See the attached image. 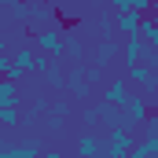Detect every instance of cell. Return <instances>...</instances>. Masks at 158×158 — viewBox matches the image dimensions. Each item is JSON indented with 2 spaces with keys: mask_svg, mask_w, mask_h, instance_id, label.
Returning a JSON list of instances; mask_svg holds the SVG:
<instances>
[{
  "mask_svg": "<svg viewBox=\"0 0 158 158\" xmlns=\"http://www.w3.org/2000/svg\"><path fill=\"white\" fill-rule=\"evenodd\" d=\"M132 151V132H129V121H118L107 129V140H103V155L110 158H125Z\"/></svg>",
  "mask_w": 158,
  "mask_h": 158,
  "instance_id": "obj_1",
  "label": "cell"
},
{
  "mask_svg": "<svg viewBox=\"0 0 158 158\" xmlns=\"http://www.w3.org/2000/svg\"><path fill=\"white\" fill-rule=\"evenodd\" d=\"M147 118H151V99H147V96H129V103H125V121H129V125H143Z\"/></svg>",
  "mask_w": 158,
  "mask_h": 158,
  "instance_id": "obj_2",
  "label": "cell"
},
{
  "mask_svg": "<svg viewBox=\"0 0 158 158\" xmlns=\"http://www.w3.org/2000/svg\"><path fill=\"white\" fill-rule=\"evenodd\" d=\"M66 88H70L77 99H88V92H92V77H88V70H85V66H74V70L66 74Z\"/></svg>",
  "mask_w": 158,
  "mask_h": 158,
  "instance_id": "obj_3",
  "label": "cell"
},
{
  "mask_svg": "<svg viewBox=\"0 0 158 158\" xmlns=\"http://www.w3.org/2000/svg\"><path fill=\"white\" fill-rule=\"evenodd\" d=\"M129 44L121 48V59H125V66H136V63H143V55H147V44L140 33H132V37H125Z\"/></svg>",
  "mask_w": 158,
  "mask_h": 158,
  "instance_id": "obj_4",
  "label": "cell"
},
{
  "mask_svg": "<svg viewBox=\"0 0 158 158\" xmlns=\"http://www.w3.org/2000/svg\"><path fill=\"white\" fill-rule=\"evenodd\" d=\"M129 96H132V92H129V77H114L110 85H107V92H103V99H110V103H114V107H121V110H125Z\"/></svg>",
  "mask_w": 158,
  "mask_h": 158,
  "instance_id": "obj_5",
  "label": "cell"
},
{
  "mask_svg": "<svg viewBox=\"0 0 158 158\" xmlns=\"http://www.w3.org/2000/svg\"><path fill=\"white\" fill-rule=\"evenodd\" d=\"M140 11H114V26H118L121 37H132V33H140Z\"/></svg>",
  "mask_w": 158,
  "mask_h": 158,
  "instance_id": "obj_6",
  "label": "cell"
},
{
  "mask_svg": "<svg viewBox=\"0 0 158 158\" xmlns=\"http://www.w3.org/2000/svg\"><path fill=\"white\" fill-rule=\"evenodd\" d=\"M118 55H121L118 37H114V40H99V48H96V66H99V70H107V66H110Z\"/></svg>",
  "mask_w": 158,
  "mask_h": 158,
  "instance_id": "obj_7",
  "label": "cell"
},
{
  "mask_svg": "<svg viewBox=\"0 0 158 158\" xmlns=\"http://www.w3.org/2000/svg\"><path fill=\"white\" fill-rule=\"evenodd\" d=\"M140 37H143L147 48H155V52H158V15H155V11H147V15L140 19Z\"/></svg>",
  "mask_w": 158,
  "mask_h": 158,
  "instance_id": "obj_8",
  "label": "cell"
},
{
  "mask_svg": "<svg viewBox=\"0 0 158 158\" xmlns=\"http://www.w3.org/2000/svg\"><path fill=\"white\" fill-rule=\"evenodd\" d=\"M40 52H44V55H52V59H55V55H63V44H66V40L59 37V30H40Z\"/></svg>",
  "mask_w": 158,
  "mask_h": 158,
  "instance_id": "obj_9",
  "label": "cell"
},
{
  "mask_svg": "<svg viewBox=\"0 0 158 158\" xmlns=\"http://www.w3.org/2000/svg\"><path fill=\"white\" fill-rule=\"evenodd\" d=\"M99 151H103V140H99L92 129H85V132H81V140H77V155L92 158V155H99Z\"/></svg>",
  "mask_w": 158,
  "mask_h": 158,
  "instance_id": "obj_10",
  "label": "cell"
},
{
  "mask_svg": "<svg viewBox=\"0 0 158 158\" xmlns=\"http://www.w3.org/2000/svg\"><path fill=\"white\" fill-rule=\"evenodd\" d=\"M7 103H22V88H19V81L0 77V107H7Z\"/></svg>",
  "mask_w": 158,
  "mask_h": 158,
  "instance_id": "obj_11",
  "label": "cell"
},
{
  "mask_svg": "<svg viewBox=\"0 0 158 158\" xmlns=\"http://www.w3.org/2000/svg\"><path fill=\"white\" fill-rule=\"evenodd\" d=\"M0 77L22 81V77H26V70H19V66H15V55H7V52H0Z\"/></svg>",
  "mask_w": 158,
  "mask_h": 158,
  "instance_id": "obj_12",
  "label": "cell"
},
{
  "mask_svg": "<svg viewBox=\"0 0 158 158\" xmlns=\"http://www.w3.org/2000/svg\"><path fill=\"white\" fill-rule=\"evenodd\" d=\"M19 125H22L19 103H7V107H0V129H19Z\"/></svg>",
  "mask_w": 158,
  "mask_h": 158,
  "instance_id": "obj_13",
  "label": "cell"
},
{
  "mask_svg": "<svg viewBox=\"0 0 158 158\" xmlns=\"http://www.w3.org/2000/svg\"><path fill=\"white\" fill-rule=\"evenodd\" d=\"M151 74H155V66H151V63H136V66H129V81H132V85H140V88L151 81Z\"/></svg>",
  "mask_w": 158,
  "mask_h": 158,
  "instance_id": "obj_14",
  "label": "cell"
},
{
  "mask_svg": "<svg viewBox=\"0 0 158 158\" xmlns=\"http://www.w3.org/2000/svg\"><path fill=\"white\" fill-rule=\"evenodd\" d=\"M66 110H70V107H66L63 99H59V103L48 110V132H59V129H63V118H66Z\"/></svg>",
  "mask_w": 158,
  "mask_h": 158,
  "instance_id": "obj_15",
  "label": "cell"
},
{
  "mask_svg": "<svg viewBox=\"0 0 158 158\" xmlns=\"http://www.w3.org/2000/svg\"><path fill=\"white\" fill-rule=\"evenodd\" d=\"M15 66L30 74V70L37 66V52H33V48H19V52H15Z\"/></svg>",
  "mask_w": 158,
  "mask_h": 158,
  "instance_id": "obj_16",
  "label": "cell"
},
{
  "mask_svg": "<svg viewBox=\"0 0 158 158\" xmlns=\"http://www.w3.org/2000/svg\"><path fill=\"white\" fill-rule=\"evenodd\" d=\"M44 81H48V88H66V74H63L55 63H48V70H44Z\"/></svg>",
  "mask_w": 158,
  "mask_h": 158,
  "instance_id": "obj_17",
  "label": "cell"
},
{
  "mask_svg": "<svg viewBox=\"0 0 158 158\" xmlns=\"http://www.w3.org/2000/svg\"><path fill=\"white\" fill-rule=\"evenodd\" d=\"M99 33H103V40H114V37H118V26H114V15H110V11L99 15Z\"/></svg>",
  "mask_w": 158,
  "mask_h": 158,
  "instance_id": "obj_18",
  "label": "cell"
},
{
  "mask_svg": "<svg viewBox=\"0 0 158 158\" xmlns=\"http://www.w3.org/2000/svg\"><path fill=\"white\" fill-rule=\"evenodd\" d=\"M81 121H85V129H96L99 125V107H85L81 110Z\"/></svg>",
  "mask_w": 158,
  "mask_h": 158,
  "instance_id": "obj_19",
  "label": "cell"
},
{
  "mask_svg": "<svg viewBox=\"0 0 158 158\" xmlns=\"http://www.w3.org/2000/svg\"><path fill=\"white\" fill-rule=\"evenodd\" d=\"M63 55H70V59H81V55H85V48H81V40H77V37H70L66 44H63Z\"/></svg>",
  "mask_w": 158,
  "mask_h": 158,
  "instance_id": "obj_20",
  "label": "cell"
},
{
  "mask_svg": "<svg viewBox=\"0 0 158 158\" xmlns=\"http://www.w3.org/2000/svg\"><path fill=\"white\" fill-rule=\"evenodd\" d=\"M110 7H114V11H136L129 0H110Z\"/></svg>",
  "mask_w": 158,
  "mask_h": 158,
  "instance_id": "obj_21",
  "label": "cell"
},
{
  "mask_svg": "<svg viewBox=\"0 0 158 158\" xmlns=\"http://www.w3.org/2000/svg\"><path fill=\"white\" fill-rule=\"evenodd\" d=\"M0 4H7V7H19V4H22V0H0Z\"/></svg>",
  "mask_w": 158,
  "mask_h": 158,
  "instance_id": "obj_22",
  "label": "cell"
},
{
  "mask_svg": "<svg viewBox=\"0 0 158 158\" xmlns=\"http://www.w3.org/2000/svg\"><path fill=\"white\" fill-rule=\"evenodd\" d=\"M0 52H7V37L4 33H0Z\"/></svg>",
  "mask_w": 158,
  "mask_h": 158,
  "instance_id": "obj_23",
  "label": "cell"
},
{
  "mask_svg": "<svg viewBox=\"0 0 158 158\" xmlns=\"http://www.w3.org/2000/svg\"><path fill=\"white\" fill-rule=\"evenodd\" d=\"M155 15H158V0H155Z\"/></svg>",
  "mask_w": 158,
  "mask_h": 158,
  "instance_id": "obj_24",
  "label": "cell"
},
{
  "mask_svg": "<svg viewBox=\"0 0 158 158\" xmlns=\"http://www.w3.org/2000/svg\"><path fill=\"white\" fill-rule=\"evenodd\" d=\"M155 118H158V114H155Z\"/></svg>",
  "mask_w": 158,
  "mask_h": 158,
  "instance_id": "obj_25",
  "label": "cell"
}]
</instances>
